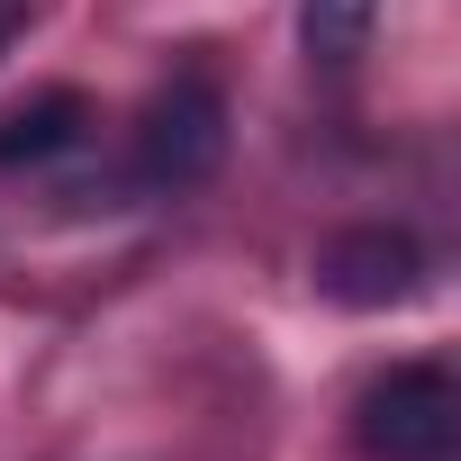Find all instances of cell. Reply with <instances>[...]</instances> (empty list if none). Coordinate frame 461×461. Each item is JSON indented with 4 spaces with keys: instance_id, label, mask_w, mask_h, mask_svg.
Segmentation results:
<instances>
[{
    "instance_id": "2",
    "label": "cell",
    "mask_w": 461,
    "mask_h": 461,
    "mask_svg": "<svg viewBox=\"0 0 461 461\" xmlns=\"http://www.w3.org/2000/svg\"><path fill=\"white\" fill-rule=\"evenodd\" d=\"M217 163H226V91H217L208 64H181L136 109V181L145 190H190Z\"/></svg>"
},
{
    "instance_id": "1",
    "label": "cell",
    "mask_w": 461,
    "mask_h": 461,
    "mask_svg": "<svg viewBox=\"0 0 461 461\" xmlns=\"http://www.w3.org/2000/svg\"><path fill=\"white\" fill-rule=\"evenodd\" d=\"M362 461H461V380L443 362H398L353 398Z\"/></svg>"
},
{
    "instance_id": "4",
    "label": "cell",
    "mask_w": 461,
    "mask_h": 461,
    "mask_svg": "<svg viewBox=\"0 0 461 461\" xmlns=\"http://www.w3.org/2000/svg\"><path fill=\"white\" fill-rule=\"evenodd\" d=\"M91 136V100L82 91H28L0 109V172H19V163H55Z\"/></svg>"
},
{
    "instance_id": "3",
    "label": "cell",
    "mask_w": 461,
    "mask_h": 461,
    "mask_svg": "<svg viewBox=\"0 0 461 461\" xmlns=\"http://www.w3.org/2000/svg\"><path fill=\"white\" fill-rule=\"evenodd\" d=\"M317 290L335 308H398L425 290V254L407 226H344L317 245Z\"/></svg>"
},
{
    "instance_id": "5",
    "label": "cell",
    "mask_w": 461,
    "mask_h": 461,
    "mask_svg": "<svg viewBox=\"0 0 461 461\" xmlns=\"http://www.w3.org/2000/svg\"><path fill=\"white\" fill-rule=\"evenodd\" d=\"M371 28H380V0H299V46L317 73H353L371 55Z\"/></svg>"
},
{
    "instance_id": "6",
    "label": "cell",
    "mask_w": 461,
    "mask_h": 461,
    "mask_svg": "<svg viewBox=\"0 0 461 461\" xmlns=\"http://www.w3.org/2000/svg\"><path fill=\"white\" fill-rule=\"evenodd\" d=\"M19 19H28V0H0V55H10V37H19Z\"/></svg>"
}]
</instances>
